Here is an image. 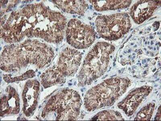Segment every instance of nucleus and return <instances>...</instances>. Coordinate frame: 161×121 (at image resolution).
Wrapping results in <instances>:
<instances>
[{"label":"nucleus","mask_w":161,"mask_h":121,"mask_svg":"<svg viewBox=\"0 0 161 121\" xmlns=\"http://www.w3.org/2000/svg\"><path fill=\"white\" fill-rule=\"evenodd\" d=\"M155 120L159 121L161 120V109L160 106L159 107L158 109L157 113L156 114V117H155Z\"/></svg>","instance_id":"19"},{"label":"nucleus","mask_w":161,"mask_h":121,"mask_svg":"<svg viewBox=\"0 0 161 121\" xmlns=\"http://www.w3.org/2000/svg\"><path fill=\"white\" fill-rule=\"evenodd\" d=\"M35 75V72L32 70H30L27 71L26 72L23 74L21 76L16 77H11V75L8 74L4 75L3 79L6 82L12 83L16 82V81L24 80L28 79V78H32L34 77Z\"/></svg>","instance_id":"18"},{"label":"nucleus","mask_w":161,"mask_h":121,"mask_svg":"<svg viewBox=\"0 0 161 121\" xmlns=\"http://www.w3.org/2000/svg\"><path fill=\"white\" fill-rule=\"evenodd\" d=\"M155 104L149 103L141 109L135 118V120H150L154 111Z\"/></svg>","instance_id":"17"},{"label":"nucleus","mask_w":161,"mask_h":121,"mask_svg":"<svg viewBox=\"0 0 161 121\" xmlns=\"http://www.w3.org/2000/svg\"><path fill=\"white\" fill-rule=\"evenodd\" d=\"M95 23L99 36L108 41L123 38L131 27L130 18L126 13L98 16Z\"/></svg>","instance_id":"6"},{"label":"nucleus","mask_w":161,"mask_h":121,"mask_svg":"<svg viewBox=\"0 0 161 121\" xmlns=\"http://www.w3.org/2000/svg\"><path fill=\"white\" fill-rule=\"evenodd\" d=\"M93 120H124L120 112L112 110H105L97 113L93 118Z\"/></svg>","instance_id":"16"},{"label":"nucleus","mask_w":161,"mask_h":121,"mask_svg":"<svg viewBox=\"0 0 161 121\" xmlns=\"http://www.w3.org/2000/svg\"><path fill=\"white\" fill-rule=\"evenodd\" d=\"M67 43L75 49L88 48L96 39V33L92 27L77 18L70 20L66 29Z\"/></svg>","instance_id":"7"},{"label":"nucleus","mask_w":161,"mask_h":121,"mask_svg":"<svg viewBox=\"0 0 161 121\" xmlns=\"http://www.w3.org/2000/svg\"><path fill=\"white\" fill-rule=\"evenodd\" d=\"M81 59L80 52L73 48H67L60 53L55 66L64 77H73L79 69Z\"/></svg>","instance_id":"8"},{"label":"nucleus","mask_w":161,"mask_h":121,"mask_svg":"<svg viewBox=\"0 0 161 121\" xmlns=\"http://www.w3.org/2000/svg\"><path fill=\"white\" fill-rule=\"evenodd\" d=\"M41 83L44 88L65 83L66 78L60 73L55 65L49 68L41 75Z\"/></svg>","instance_id":"14"},{"label":"nucleus","mask_w":161,"mask_h":121,"mask_svg":"<svg viewBox=\"0 0 161 121\" xmlns=\"http://www.w3.org/2000/svg\"><path fill=\"white\" fill-rule=\"evenodd\" d=\"M67 24V18L60 13L41 3L30 4L11 13L1 25V36L10 44L19 43L25 37L58 44L64 39Z\"/></svg>","instance_id":"1"},{"label":"nucleus","mask_w":161,"mask_h":121,"mask_svg":"<svg viewBox=\"0 0 161 121\" xmlns=\"http://www.w3.org/2000/svg\"><path fill=\"white\" fill-rule=\"evenodd\" d=\"M161 1H139L130 8V14L136 23L141 24L153 15L161 5Z\"/></svg>","instance_id":"10"},{"label":"nucleus","mask_w":161,"mask_h":121,"mask_svg":"<svg viewBox=\"0 0 161 121\" xmlns=\"http://www.w3.org/2000/svg\"><path fill=\"white\" fill-rule=\"evenodd\" d=\"M5 94L1 97V116L17 114L20 110L19 99L16 91L9 86L6 89Z\"/></svg>","instance_id":"12"},{"label":"nucleus","mask_w":161,"mask_h":121,"mask_svg":"<svg viewBox=\"0 0 161 121\" xmlns=\"http://www.w3.org/2000/svg\"><path fill=\"white\" fill-rule=\"evenodd\" d=\"M63 11L67 13L83 15L89 6L85 1H52Z\"/></svg>","instance_id":"13"},{"label":"nucleus","mask_w":161,"mask_h":121,"mask_svg":"<svg viewBox=\"0 0 161 121\" xmlns=\"http://www.w3.org/2000/svg\"><path fill=\"white\" fill-rule=\"evenodd\" d=\"M82 103L81 98L77 91L64 89L50 98L42 116L45 118L52 115L57 120H76L80 114Z\"/></svg>","instance_id":"5"},{"label":"nucleus","mask_w":161,"mask_h":121,"mask_svg":"<svg viewBox=\"0 0 161 121\" xmlns=\"http://www.w3.org/2000/svg\"><path fill=\"white\" fill-rule=\"evenodd\" d=\"M131 83L127 78H111L91 88L84 97L86 110L93 112L112 106L125 93Z\"/></svg>","instance_id":"3"},{"label":"nucleus","mask_w":161,"mask_h":121,"mask_svg":"<svg viewBox=\"0 0 161 121\" xmlns=\"http://www.w3.org/2000/svg\"><path fill=\"white\" fill-rule=\"evenodd\" d=\"M114 50L113 45L106 42H98L94 45L83 61L78 75L79 86L90 85L104 74L108 67L110 54Z\"/></svg>","instance_id":"4"},{"label":"nucleus","mask_w":161,"mask_h":121,"mask_svg":"<svg viewBox=\"0 0 161 121\" xmlns=\"http://www.w3.org/2000/svg\"><path fill=\"white\" fill-rule=\"evenodd\" d=\"M54 53L48 44L28 39L4 47L1 54V68L6 72L19 70L29 65L42 69L51 62Z\"/></svg>","instance_id":"2"},{"label":"nucleus","mask_w":161,"mask_h":121,"mask_svg":"<svg viewBox=\"0 0 161 121\" xmlns=\"http://www.w3.org/2000/svg\"><path fill=\"white\" fill-rule=\"evenodd\" d=\"M152 89L153 88L149 86L136 88L130 92L124 99L119 102L118 104V107L128 116H132Z\"/></svg>","instance_id":"9"},{"label":"nucleus","mask_w":161,"mask_h":121,"mask_svg":"<svg viewBox=\"0 0 161 121\" xmlns=\"http://www.w3.org/2000/svg\"><path fill=\"white\" fill-rule=\"evenodd\" d=\"M40 86L38 81L33 80L28 81L24 87L22 93L23 110L27 116H30L36 108Z\"/></svg>","instance_id":"11"},{"label":"nucleus","mask_w":161,"mask_h":121,"mask_svg":"<svg viewBox=\"0 0 161 121\" xmlns=\"http://www.w3.org/2000/svg\"><path fill=\"white\" fill-rule=\"evenodd\" d=\"M95 10L103 11L123 9L131 4V1H90Z\"/></svg>","instance_id":"15"}]
</instances>
